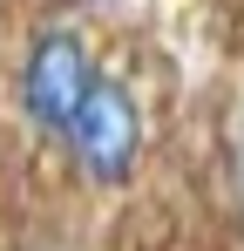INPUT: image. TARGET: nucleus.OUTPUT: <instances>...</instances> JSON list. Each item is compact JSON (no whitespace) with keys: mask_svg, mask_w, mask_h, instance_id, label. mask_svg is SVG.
<instances>
[{"mask_svg":"<svg viewBox=\"0 0 244 251\" xmlns=\"http://www.w3.org/2000/svg\"><path fill=\"white\" fill-rule=\"evenodd\" d=\"M68 150H75V163L88 183H122L129 170H136V150H143V109H136V95L109 75H95L88 95H81L75 123H68Z\"/></svg>","mask_w":244,"mask_h":251,"instance_id":"nucleus-1","label":"nucleus"},{"mask_svg":"<svg viewBox=\"0 0 244 251\" xmlns=\"http://www.w3.org/2000/svg\"><path fill=\"white\" fill-rule=\"evenodd\" d=\"M88 82H95V75H88L81 34L75 27H48V34L27 48V61H21V109H27V123L48 129V136H68Z\"/></svg>","mask_w":244,"mask_h":251,"instance_id":"nucleus-2","label":"nucleus"}]
</instances>
